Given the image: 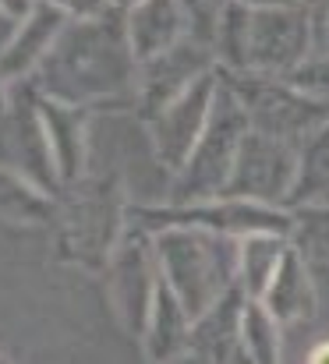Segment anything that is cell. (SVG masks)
<instances>
[{
    "instance_id": "2",
    "label": "cell",
    "mask_w": 329,
    "mask_h": 364,
    "mask_svg": "<svg viewBox=\"0 0 329 364\" xmlns=\"http://www.w3.org/2000/svg\"><path fill=\"white\" fill-rule=\"evenodd\" d=\"M308 364H329V343H326V347H319V350L312 354V361H308Z\"/></svg>"
},
{
    "instance_id": "1",
    "label": "cell",
    "mask_w": 329,
    "mask_h": 364,
    "mask_svg": "<svg viewBox=\"0 0 329 364\" xmlns=\"http://www.w3.org/2000/svg\"><path fill=\"white\" fill-rule=\"evenodd\" d=\"M305 32L298 18H283V11H266L251 32V53L262 64H291L301 53Z\"/></svg>"
}]
</instances>
